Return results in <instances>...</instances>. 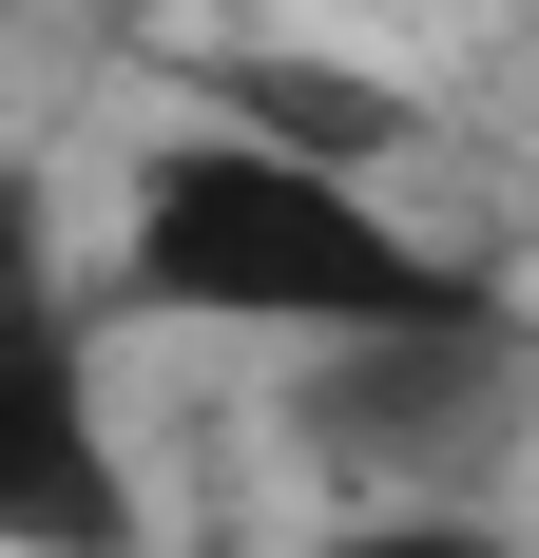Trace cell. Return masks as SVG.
<instances>
[{
  "instance_id": "1",
  "label": "cell",
  "mask_w": 539,
  "mask_h": 558,
  "mask_svg": "<svg viewBox=\"0 0 539 558\" xmlns=\"http://www.w3.org/2000/svg\"><path fill=\"white\" fill-rule=\"evenodd\" d=\"M116 308L135 328H367V308H443V289H482L443 231H405L367 193V173L327 155H270V135H231V116H173L155 155H135V193H116Z\"/></svg>"
},
{
  "instance_id": "2",
  "label": "cell",
  "mask_w": 539,
  "mask_h": 558,
  "mask_svg": "<svg viewBox=\"0 0 539 558\" xmlns=\"http://www.w3.org/2000/svg\"><path fill=\"white\" fill-rule=\"evenodd\" d=\"M539 404V347L501 289H443V308H367V328L289 347V444L347 482V501H463Z\"/></svg>"
},
{
  "instance_id": "3",
  "label": "cell",
  "mask_w": 539,
  "mask_h": 558,
  "mask_svg": "<svg viewBox=\"0 0 539 558\" xmlns=\"http://www.w3.org/2000/svg\"><path fill=\"white\" fill-rule=\"evenodd\" d=\"M0 558H135V444L97 386V308L0 347Z\"/></svg>"
},
{
  "instance_id": "4",
  "label": "cell",
  "mask_w": 539,
  "mask_h": 558,
  "mask_svg": "<svg viewBox=\"0 0 539 558\" xmlns=\"http://www.w3.org/2000/svg\"><path fill=\"white\" fill-rule=\"evenodd\" d=\"M193 116H231V135H270V155H327V173H405V155H424V97L367 77V58H309V39L193 58Z\"/></svg>"
},
{
  "instance_id": "5",
  "label": "cell",
  "mask_w": 539,
  "mask_h": 558,
  "mask_svg": "<svg viewBox=\"0 0 539 558\" xmlns=\"http://www.w3.org/2000/svg\"><path fill=\"white\" fill-rule=\"evenodd\" d=\"M20 328H77V270H58V193L0 155V347Z\"/></svg>"
},
{
  "instance_id": "6",
  "label": "cell",
  "mask_w": 539,
  "mask_h": 558,
  "mask_svg": "<svg viewBox=\"0 0 539 558\" xmlns=\"http://www.w3.org/2000/svg\"><path fill=\"white\" fill-rule=\"evenodd\" d=\"M289 558H520V539H501L482 501H347L327 539H289Z\"/></svg>"
},
{
  "instance_id": "7",
  "label": "cell",
  "mask_w": 539,
  "mask_h": 558,
  "mask_svg": "<svg viewBox=\"0 0 539 558\" xmlns=\"http://www.w3.org/2000/svg\"><path fill=\"white\" fill-rule=\"evenodd\" d=\"M0 39H20V0H0Z\"/></svg>"
}]
</instances>
